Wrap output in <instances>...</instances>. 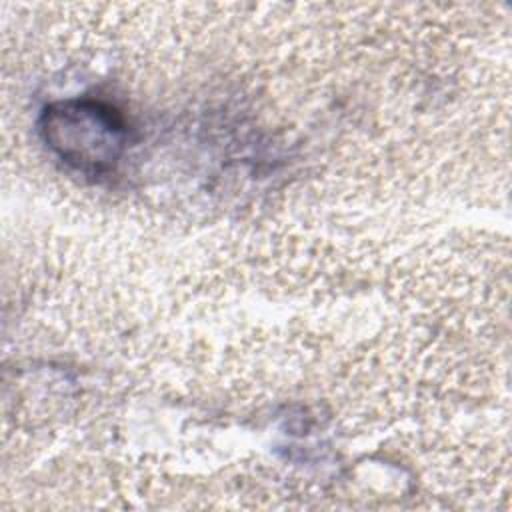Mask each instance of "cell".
<instances>
[{
    "instance_id": "cell-1",
    "label": "cell",
    "mask_w": 512,
    "mask_h": 512,
    "mask_svg": "<svg viewBox=\"0 0 512 512\" xmlns=\"http://www.w3.org/2000/svg\"><path fill=\"white\" fill-rule=\"evenodd\" d=\"M50 148L82 172L112 168L124 148V126L114 110L88 100L62 102L44 114Z\"/></svg>"
}]
</instances>
